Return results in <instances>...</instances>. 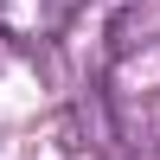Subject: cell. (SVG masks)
I'll use <instances>...</instances> for the list:
<instances>
[{
	"label": "cell",
	"mask_w": 160,
	"mask_h": 160,
	"mask_svg": "<svg viewBox=\"0 0 160 160\" xmlns=\"http://www.w3.org/2000/svg\"><path fill=\"white\" fill-rule=\"evenodd\" d=\"M83 13V0H0V32L19 45H45Z\"/></svg>",
	"instance_id": "cell-1"
}]
</instances>
